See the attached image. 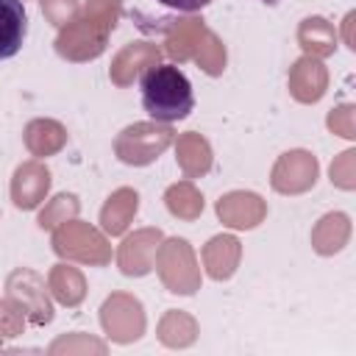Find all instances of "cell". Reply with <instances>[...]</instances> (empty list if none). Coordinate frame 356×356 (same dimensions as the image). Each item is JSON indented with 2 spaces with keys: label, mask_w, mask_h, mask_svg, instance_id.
<instances>
[{
  "label": "cell",
  "mask_w": 356,
  "mask_h": 356,
  "mask_svg": "<svg viewBox=\"0 0 356 356\" xmlns=\"http://www.w3.org/2000/svg\"><path fill=\"white\" fill-rule=\"evenodd\" d=\"M139 92H142V108L147 111V117L159 122H178L189 117L195 108L192 83L184 75V70H178L175 64L150 67L139 81Z\"/></svg>",
  "instance_id": "obj_1"
},
{
  "label": "cell",
  "mask_w": 356,
  "mask_h": 356,
  "mask_svg": "<svg viewBox=\"0 0 356 356\" xmlns=\"http://www.w3.org/2000/svg\"><path fill=\"white\" fill-rule=\"evenodd\" d=\"M28 36V14L22 0H0V61L17 56Z\"/></svg>",
  "instance_id": "obj_2"
},
{
  "label": "cell",
  "mask_w": 356,
  "mask_h": 356,
  "mask_svg": "<svg viewBox=\"0 0 356 356\" xmlns=\"http://www.w3.org/2000/svg\"><path fill=\"white\" fill-rule=\"evenodd\" d=\"M161 6H170L175 11H200L203 6H209L211 0H159Z\"/></svg>",
  "instance_id": "obj_3"
},
{
  "label": "cell",
  "mask_w": 356,
  "mask_h": 356,
  "mask_svg": "<svg viewBox=\"0 0 356 356\" xmlns=\"http://www.w3.org/2000/svg\"><path fill=\"white\" fill-rule=\"evenodd\" d=\"M264 3H267V6H275V3H278V0H264Z\"/></svg>",
  "instance_id": "obj_4"
}]
</instances>
